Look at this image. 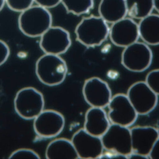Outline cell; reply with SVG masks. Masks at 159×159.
Wrapping results in <instances>:
<instances>
[{"label": "cell", "instance_id": "3", "mask_svg": "<svg viewBox=\"0 0 159 159\" xmlns=\"http://www.w3.org/2000/svg\"><path fill=\"white\" fill-rule=\"evenodd\" d=\"M109 28L107 23L100 16L84 18L75 29L76 39L88 47L99 46L109 36Z\"/></svg>", "mask_w": 159, "mask_h": 159}, {"label": "cell", "instance_id": "1", "mask_svg": "<svg viewBox=\"0 0 159 159\" xmlns=\"http://www.w3.org/2000/svg\"><path fill=\"white\" fill-rule=\"evenodd\" d=\"M52 14L47 8L34 6L21 13L18 18L19 29L30 38L41 37L52 26Z\"/></svg>", "mask_w": 159, "mask_h": 159}, {"label": "cell", "instance_id": "20", "mask_svg": "<svg viewBox=\"0 0 159 159\" xmlns=\"http://www.w3.org/2000/svg\"><path fill=\"white\" fill-rule=\"evenodd\" d=\"M68 13L79 16L89 12L93 8L94 0H61Z\"/></svg>", "mask_w": 159, "mask_h": 159}, {"label": "cell", "instance_id": "4", "mask_svg": "<svg viewBox=\"0 0 159 159\" xmlns=\"http://www.w3.org/2000/svg\"><path fill=\"white\" fill-rule=\"evenodd\" d=\"M14 106L18 116L25 120H31L43 110L44 98L42 93L35 88H24L16 95Z\"/></svg>", "mask_w": 159, "mask_h": 159}, {"label": "cell", "instance_id": "22", "mask_svg": "<svg viewBox=\"0 0 159 159\" xmlns=\"http://www.w3.org/2000/svg\"><path fill=\"white\" fill-rule=\"evenodd\" d=\"M145 83L157 95L159 93V71L154 70L149 72L146 77Z\"/></svg>", "mask_w": 159, "mask_h": 159}, {"label": "cell", "instance_id": "18", "mask_svg": "<svg viewBox=\"0 0 159 159\" xmlns=\"http://www.w3.org/2000/svg\"><path fill=\"white\" fill-rule=\"evenodd\" d=\"M45 157L48 159H79L71 141L65 138L50 142L47 148Z\"/></svg>", "mask_w": 159, "mask_h": 159}, {"label": "cell", "instance_id": "24", "mask_svg": "<svg viewBox=\"0 0 159 159\" xmlns=\"http://www.w3.org/2000/svg\"><path fill=\"white\" fill-rule=\"evenodd\" d=\"M10 55L9 46L6 43L0 40V66L7 60Z\"/></svg>", "mask_w": 159, "mask_h": 159}, {"label": "cell", "instance_id": "11", "mask_svg": "<svg viewBox=\"0 0 159 159\" xmlns=\"http://www.w3.org/2000/svg\"><path fill=\"white\" fill-rule=\"evenodd\" d=\"M71 141L79 159L100 158L103 152L104 148L101 137L92 135L84 129L76 132Z\"/></svg>", "mask_w": 159, "mask_h": 159}, {"label": "cell", "instance_id": "9", "mask_svg": "<svg viewBox=\"0 0 159 159\" xmlns=\"http://www.w3.org/2000/svg\"><path fill=\"white\" fill-rule=\"evenodd\" d=\"M65 126V119L61 113L56 111L43 110L34 119V129L39 137L50 139L59 135Z\"/></svg>", "mask_w": 159, "mask_h": 159}, {"label": "cell", "instance_id": "14", "mask_svg": "<svg viewBox=\"0 0 159 159\" xmlns=\"http://www.w3.org/2000/svg\"><path fill=\"white\" fill-rule=\"evenodd\" d=\"M130 133L133 152L148 157L153 146L159 140L158 130L152 127H137L130 129Z\"/></svg>", "mask_w": 159, "mask_h": 159}, {"label": "cell", "instance_id": "26", "mask_svg": "<svg viewBox=\"0 0 159 159\" xmlns=\"http://www.w3.org/2000/svg\"><path fill=\"white\" fill-rule=\"evenodd\" d=\"M157 140L150 150L148 155V158L152 159H159V142Z\"/></svg>", "mask_w": 159, "mask_h": 159}, {"label": "cell", "instance_id": "25", "mask_svg": "<svg viewBox=\"0 0 159 159\" xmlns=\"http://www.w3.org/2000/svg\"><path fill=\"white\" fill-rule=\"evenodd\" d=\"M38 4L46 8L55 7L61 2V0H34Z\"/></svg>", "mask_w": 159, "mask_h": 159}, {"label": "cell", "instance_id": "13", "mask_svg": "<svg viewBox=\"0 0 159 159\" xmlns=\"http://www.w3.org/2000/svg\"><path fill=\"white\" fill-rule=\"evenodd\" d=\"M109 36L116 46L127 47L139 39L138 24L131 18H123L112 24Z\"/></svg>", "mask_w": 159, "mask_h": 159}, {"label": "cell", "instance_id": "7", "mask_svg": "<svg viewBox=\"0 0 159 159\" xmlns=\"http://www.w3.org/2000/svg\"><path fill=\"white\" fill-rule=\"evenodd\" d=\"M108 117L112 124L129 127L135 122L138 114L127 95L118 94L113 96L109 103Z\"/></svg>", "mask_w": 159, "mask_h": 159}, {"label": "cell", "instance_id": "6", "mask_svg": "<svg viewBox=\"0 0 159 159\" xmlns=\"http://www.w3.org/2000/svg\"><path fill=\"white\" fill-rule=\"evenodd\" d=\"M103 148L127 157L133 152L129 127L111 124L101 137Z\"/></svg>", "mask_w": 159, "mask_h": 159}, {"label": "cell", "instance_id": "19", "mask_svg": "<svg viewBox=\"0 0 159 159\" xmlns=\"http://www.w3.org/2000/svg\"><path fill=\"white\" fill-rule=\"evenodd\" d=\"M127 15L130 18L141 20L152 14L153 0H125Z\"/></svg>", "mask_w": 159, "mask_h": 159}, {"label": "cell", "instance_id": "8", "mask_svg": "<svg viewBox=\"0 0 159 159\" xmlns=\"http://www.w3.org/2000/svg\"><path fill=\"white\" fill-rule=\"evenodd\" d=\"M158 96L143 81L132 85L127 95L138 114L140 115L148 114L154 110L157 105Z\"/></svg>", "mask_w": 159, "mask_h": 159}, {"label": "cell", "instance_id": "17", "mask_svg": "<svg viewBox=\"0 0 159 159\" xmlns=\"http://www.w3.org/2000/svg\"><path fill=\"white\" fill-rule=\"evenodd\" d=\"M140 20L141 21L138 24L139 37L148 45H158L159 15L151 14Z\"/></svg>", "mask_w": 159, "mask_h": 159}, {"label": "cell", "instance_id": "10", "mask_svg": "<svg viewBox=\"0 0 159 159\" xmlns=\"http://www.w3.org/2000/svg\"><path fill=\"white\" fill-rule=\"evenodd\" d=\"M40 37V47L45 54L60 55L71 45L69 33L61 27L51 26Z\"/></svg>", "mask_w": 159, "mask_h": 159}, {"label": "cell", "instance_id": "27", "mask_svg": "<svg viewBox=\"0 0 159 159\" xmlns=\"http://www.w3.org/2000/svg\"><path fill=\"white\" fill-rule=\"evenodd\" d=\"M153 6H154V9L157 12H159V0H153Z\"/></svg>", "mask_w": 159, "mask_h": 159}, {"label": "cell", "instance_id": "16", "mask_svg": "<svg viewBox=\"0 0 159 159\" xmlns=\"http://www.w3.org/2000/svg\"><path fill=\"white\" fill-rule=\"evenodd\" d=\"M100 17L107 23L113 24L127 15L125 0H101L99 6Z\"/></svg>", "mask_w": 159, "mask_h": 159}, {"label": "cell", "instance_id": "12", "mask_svg": "<svg viewBox=\"0 0 159 159\" xmlns=\"http://www.w3.org/2000/svg\"><path fill=\"white\" fill-rule=\"evenodd\" d=\"M82 93L86 102L93 107H106L112 97L109 85L98 77L90 78L85 81Z\"/></svg>", "mask_w": 159, "mask_h": 159}, {"label": "cell", "instance_id": "2", "mask_svg": "<svg viewBox=\"0 0 159 159\" xmlns=\"http://www.w3.org/2000/svg\"><path fill=\"white\" fill-rule=\"evenodd\" d=\"M67 65L59 55L45 54L38 59L35 73L40 81L48 86H57L66 79Z\"/></svg>", "mask_w": 159, "mask_h": 159}, {"label": "cell", "instance_id": "28", "mask_svg": "<svg viewBox=\"0 0 159 159\" xmlns=\"http://www.w3.org/2000/svg\"><path fill=\"white\" fill-rule=\"evenodd\" d=\"M5 3V0H0V11L4 8Z\"/></svg>", "mask_w": 159, "mask_h": 159}, {"label": "cell", "instance_id": "23", "mask_svg": "<svg viewBox=\"0 0 159 159\" xmlns=\"http://www.w3.org/2000/svg\"><path fill=\"white\" fill-rule=\"evenodd\" d=\"M9 158L39 159L40 157L34 150L29 149L21 148L14 151L10 156Z\"/></svg>", "mask_w": 159, "mask_h": 159}, {"label": "cell", "instance_id": "5", "mask_svg": "<svg viewBox=\"0 0 159 159\" xmlns=\"http://www.w3.org/2000/svg\"><path fill=\"white\" fill-rule=\"evenodd\" d=\"M152 59V52L148 45L137 41L125 48L122 54L121 63L130 71L140 72L150 67Z\"/></svg>", "mask_w": 159, "mask_h": 159}, {"label": "cell", "instance_id": "21", "mask_svg": "<svg viewBox=\"0 0 159 159\" xmlns=\"http://www.w3.org/2000/svg\"><path fill=\"white\" fill-rule=\"evenodd\" d=\"M34 0H5L8 8L12 11L22 12L32 7Z\"/></svg>", "mask_w": 159, "mask_h": 159}, {"label": "cell", "instance_id": "15", "mask_svg": "<svg viewBox=\"0 0 159 159\" xmlns=\"http://www.w3.org/2000/svg\"><path fill=\"white\" fill-rule=\"evenodd\" d=\"M110 125L103 108L92 107L86 112L84 129L92 135L101 137Z\"/></svg>", "mask_w": 159, "mask_h": 159}]
</instances>
